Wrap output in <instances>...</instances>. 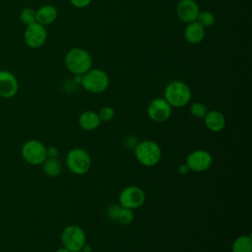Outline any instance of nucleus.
Wrapping results in <instances>:
<instances>
[{"label":"nucleus","instance_id":"nucleus-26","mask_svg":"<svg viewBox=\"0 0 252 252\" xmlns=\"http://www.w3.org/2000/svg\"><path fill=\"white\" fill-rule=\"evenodd\" d=\"M69 1L76 8H86L92 2V0H69Z\"/></svg>","mask_w":252,"mask_h":252},{"label":"nucleus","instance_id":"nucleus-7","mask_svg":"<svg viewBox=\"0 0 252 252\" xmlns=\"http://www.w3.org/2000/svg\"><path fill=\"white\" fill-rule=\"evenodd\" d=\"M23 158L30 164L38 165L47 158L46 147L38 140L27 141L21 150Z\"/></svg>","mask_w":252,"mask_h":252},{"label":"nucleus","instance_id":"nucleus-19","mask_svg":"<svg viewBox=\"0 0 252 252\" xmlns=\"http://www.w3.org/2000/svg\"><path fill=\"white\" fill-rule=\"evenodd\" d=\"M42 164L44 173L50 177L58 176L62 171L61 162L57 158H47Z\"/></svg>","mask_w":252,"mask_h":252},{"label":"nucleus","instance_id":"nucleus-16","mask_svg":"<svg viewBox=\"0 0 252 252\" xmlns=\"http://www.w3.org/2000/svg\"><path fill=\"white\" fill-rule=\"evenodd\" d=\"M57 18V10L52 5H43L35 11V22L47 26L52 24Z\"/></svg>","mask_w":252,"mask_h":252},{"label":"nucleus","instance_id":"nucleus-27","mask_svg":"<svg viewBox=\"0 0 252 252\" xmlns=\"http://www.w3.org/2000/svg\"><path fill=\"white\" fill-rule=\"evenodd\" d=\"M46 155H47V158H57L59 155V151L56 147L50 146L46 148Z\"/></svg>","mask_w":252,"mask_h":252},{"label":"nucleus","instance_id":"nucleus-23","mask_svg":"<svg viewBox=\"0 0 252 252\" xmlns=\"http://www.w3.org/2000/svg\"><path fill=\"white\" fill-rule=\"evenodd\" d=\"M20 19L23 24L29 26L35 22V11L32 8H25L20 14Z\"/></svg>","mask_w":252,"mask_h":252},{"label":"nucleus","instance_id":"nucleus-20","mask_svg":"<svg viewBox=\"0 0 252 252\" xmlns=\"http://www.w3.org/2000/svg\"><path fill=\"white\" fill-rule=\"evenodd\" d=\"M215 20H216L215 15L212 12H210V11H200L196 21L202 27H204L206 29V28L212 27L215 24Z\"/></svg>","mask_w":252,"mask_h":252},{"label":"nucleus","instance_id":"nucleus-1","mask_svg":"<svg viewBox=\"0 0 252 252\" xmlns=\"http://www.w3.org/2000/svg\"><path fill=\"white\" fill-rule=\"evenodd\" d=\"M65 65L69 72L76 76H83L92 69L93 59L84 48L74 47L65 55Z\"/></svg>","mask_w":252,"mask_h":252},{"label":"nucleus","instance_id":"nucleus-3","mask_svg":"<svg viewBox=\"0 0 252 252\" xmlns=\"http://www.w3.org/2000/svg\"><path fill=\"white\" fill-rule=\"evenodd\" d=\"M136 159L144 166L151 167L158 163L161 158V149L159 145L153 140H144L139 142L134 148Z\"/></svg>","mask_w":252,"mask_h":252},{"label":"nucleus","instance_id":"nucleus-13","mask_svg":"<svg viewBox=\"0 0 252 252\" xmlns=\"http://www.w3.org/2000/svg\"><path fill=\"white\" fill-rule=\"evenodd\" d=\"M18 92V81L9 71L0 70V96L10 98Z\"/></svg>","mask_w":252,"mask_h":252},{"label":"nucleus","instance_id":"nucleus-5","mask_svg":"<svg viewBox=\"0 0 252 252\" xmlns=\"http://www.w3.org/2000/svg\"><path fill=\"white\" fill-rule=\"evenodd\" d=\"M66 165L72 173L83 175L90 170L92 159L86 150L82 148H74L69 151L66 156Z\"/></svg>","mask_w":252,"mask_h":252},{"label":"nucleus","instance_id":"nucleus-24","mask_svg":"<svg viewBox=\"0 0 252 252\" xmlns=\"http://www.w3.org/2000/svg\"><path fill=\"white\" fill-rule=\"evenodd\" d=\"M101 122H108L113 119L115 115V111L111 106H104L102 107L99 112L97 113Z\"/></svg>","mask_w":252,"mask_h":252},{"label":"nucleus","instance_id":"nucleus-12","mask_svg":"<svg viewBox=\"0 0 252 252\" xmlns=\"http://www.w3.org/2000/svg\"><path fill=\"white\" fill-rule=\"evenodd\" d=\"M199 12V5L195 0H179L176 5L177 17L186 24L195 22Z\"/></svg>","mask_w":252,"mask_h":252},{"label":"nucleus","instance_id":"nucleus-8","mask_svg":"<svg viewBox=\"0 0 252 252\" xmlns=\"http://www.w3.org/2000/svg\"><path fill=\"white\" fill-rule=\"evenodd\" d=\"M146 200V194L144 190L135 185L125 187L119 194V205L123 208L135 210L140 208Z\"/></svg>","mask_w":252,"mask_h":252},{"label":"nucleus","instance_id":"nucleus-2","mask_svg":"<svg viewBox=\"0 0 252 252\" xmlns=\"http://www.w3.org/2000/svg\"><path fill=\"white\" fill-rule=\"evenodd\" d=\"M191 90L181 81H172L164 89L163 98L171 107L180 108L187 105L191 99Z\"/></svg>","mask_w":252,"mask_h":252},{"label":"nucleus","instance_id":"nucleus-25","mask_svg":"<svg viewBox=\"0 0 252 252\" xmlns=\"http://www.w3.org/2000/svg\"><path fill=\"white\" fill-rule=\"evenodd\" d=\"M120 208L121 206L119 205H116V204H112L110 205L108 208H107V211H106V216L112 220H116L117 219V216H118V213L120 211Z\"/></svg>","mask_w":252,"mask_h":252},{"label":"nucleus","instance_id":"nucleus-14","mask_svg":"<svg viewBox=\"0 0 252 252\" xmlns=\"http://www.w3.org/2000/svg\"><path fill=\"white\" fill-rule=\"evenodd\" d=\"M204 123L209 131L219 133L225 127V117L219 110H208L204 116Z\"/></svg>","mask_w":252,"mask_h":252},{"label":"nucleus","instance_id":"nucleus-9","mask_svg":"<svg viewBox=\"0 0 252 252\" xmlns=\"http://www.w3.org/2000/svg\"><path fill=\"white\" fill-rule=\"evenodd\" d=\"M189 170L194 172H203L208 170L213 164V157L206 150H195L191 152L185 161Z\"/></svg>","mask_w":252,"mask_h":252},{"label":"nucleus","instance_id":"nucleus-18","mask_svg":"<svg viewBox=\"0 0 252 252\" xmlns=\"http://www.w3.org/2000/svg\"><path fill=\"white\" fill-rule=\"evenodd\" d=\"M231 252H252V238L248 234L236 237L231 245Z\"/></svg>","mask_w":252,"mask_h":252},{"label":"nucleus","instance_id":"nucleus-30","mask_svg":"<svg viewBox=\"0 0 252 252\" xmlns=\"http://www.w3.org/2000/svg\"><path fill=\"white\" fill-rule=\"evenodd\" d=\"M78 252H85V251H83V250H81V251H78Z\"/></svg>","mask_w":252,"mask_h":252},{"label":"nucleus","instance_id":"nucleus-4","mask_svg":"<svg viewBox=\"0 0 252 252\" xmlns=\"http://www.w3.org/2000/svg\"><path fill=\"white\" fill-rule=\"evenodd\" d=\"M82 87L89 93L100 94L109 86V77L101 69H91L81 77Z\"/></svg>","mask_w":252,"mask_h":252},{"label":"nucleus","instance_id":"nucleus-10","mask_svg":"<svg viewBox=\"0 0 252 252\" xmlns=\"http://www.w3.org/2000/svg\"><path fill=\"white\" fill-rule=\"evenodd\" d=\"M172 107L163 97L154 98L147 107V114L154 122H164L171 115Z\"/></svg>","mask_w":252,"mask_h":252},{"label":"nucleus","instance_id":"nucleus-22","mask_svg":"<svg viewBox=\"0 0 252 252\" xmlns=\"http://www.w3.org/2000/svg\"><path fill=\"white\" fill-rule=\"evenodd\" d=\"M190 112H191L192 116H194L196 118H204V116L208 112V108L203 102L197 101V102H194L191 104Z\"/></svg>","mask_w":252,"mask_h":252},{"label":"nucleus","instance_id":"nucleus-31","mask_svg":"<svg viewBox=\"0 0 252 252\" xmlns=\"http://www.w3.org/2000/svg\"><path fill=\"white\" fill-rule=\"evenodd\" d=\"M178 252H179V251H178Z\"/></svg>","mask_w":252,"mask_h":252},{"label":"nucleus","instance_id":"nucleus-17","mask_svg":"<svg viewBox=\"0 0 252 252\" xmlns=\"http://www.w3.org/2000/svg\"><path fill=\"white\" fill-rule=\"evenodd\" d=\"M100 123L101 121L98 114L93 110H86L79 116V125L86 131L95 130L100 125Z\"/></svg>","mask_w":252,"mask_h":252},{"label":"nucleus","instance_id":"nucleus-11","mask_svg":"<svg viewBox=\"0 0 252 252\" xmlns=\"http://www.w3.org/2000/svg\"><path fill=\"white\" fill-rule=\"evenodd\" d=\"M47 37V32L45 27L34 22L25 30L24 39L28 46L32 48H38L45 42Z\"/></svg>","mask_w":252,"mask_h":252},{"label":"nucleus","instance_id":"nucleus-15","mask_svg":"<svg viewBox=\"0 0 252 252\" xmlns=\"http://www.w3.org/2000/svg\"><path fill=\"white\" fill-rule=\"evenodd\" d=\"M184 37L191 44L200 43L205 37V28L197 21L189 23L184 30Z\"/></svg>","mask_w":252,"mask_h":252},{"label":"nucleus","instance_id":"nucleus-21","mask_svg":"<svg viewBox=\"0 0 252 252\" xmlns=\"http://www.w3.org/2000/svg\"><path fill=\"white\" fill-rule=\"evenodd\" d=\"M134 220V212L131 209L128 208H120V211L118 213L116 220H118L121 224L127 225L130 224Z\"/></svg>","mask_w":252,"mask_h":252},{"label":"nucleus","instance_id":"nucleus-28","mask_svg":"<svg viewBox=\"0 0 252 252\" xmlns=\"http://www.w3.org/2000/svg\"><path fill=\"white\" fill-rule=\"evenodd\" d=\"M189 168L188 166L186 165V163H183V164H180L178 166V172L181 174V175H184V174H187L189 172Z\"/></svg>","mask_w":252,"mask_h":252},{"label":"nucleus","instance_id":"nucleus-29","mask_svg":"<svg viewBox=\"0 0 252 252\" xmlns=\"http://www.w3.org/2000/svg\"><path fill=\"white\" fill-rule=\"evenodd\" d=\"M55 252H70L68 249H66L65 247H62V248H59L57 249Z\"/></svg>","mask_w":252,"mask_h":252},{"label":"nucleus","instance_id":"nucleus-6","mask_svg":"<svg viewBox=\"0 0 252 252\" xmlns=\"http://www.w3.org/2000/svg\"><path fill=\"white\" fill-rule=\"evenodd\" d=\"M61 242L63 247L70 252H78L81 251L83 246L87 243V236L82 227L77 224H70L63 229Z\"/></svg>","mask_w":252,"mask_h":252}]
</instances>
